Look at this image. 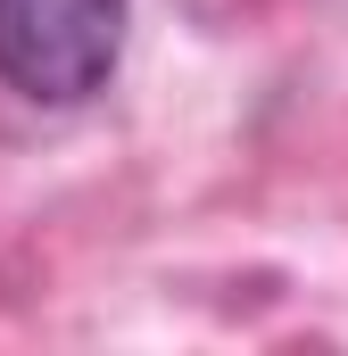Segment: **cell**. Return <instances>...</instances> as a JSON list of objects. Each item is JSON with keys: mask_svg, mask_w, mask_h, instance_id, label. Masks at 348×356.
I'll return each instance as SVG.
<instances>
[{"mask_svg": "<svg viewBox=\"0 0 348 356\" xmlns=\"http://www.w3.org/2000/svg\"><path fill=\"white\" fill-rule=\"evenodd\" d=\"M125 58V0H0V83L75 108Z\"/></svg>", "mask_w": 348, "mask_h": 356, "instance_id": "6da1fadb", "label": "cell"}]
</instances>
